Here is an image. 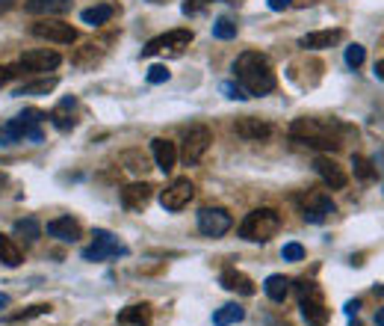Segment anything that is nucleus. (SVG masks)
<instances>
[{
    "label": "nucleus",
    "instance_id": "1",
    "mask_svg": "<svg viewBox=\"0 0 384 326\" xmlns=\"http://www.w3.org/2000/svg\"><path fill=\"white\" fill-rule=\"evenodd\" d=\"M233 74H237L240 86L248 92V95H269L278 80H275V69L266 54L260 51H245L237 57L233 62Z\"/></svg>",
    "mask_w": 384,
    "mask_h": 326
},
{
    "label": "nucleus",
    "instance_id": "2",
    "mask_svg": "<svg viewBox=\"0 0 384 326\" xmlns=\"http://www.w3.org/2000/svg\"><path fill=\"white\" fill-rule=\"evenodd\" d=\"M340 134L343 125L337 119H296L290 125V140L308 149H322V152H337L340 149Z\"/></svg>",
    "mask_w": 384,
    "mask_h": 326
},
{
    "label": "nucleus",
    "instance_id": "3",
    "mask_svg": "<svg viewBox=\"0 0 384 326\" xmlns=\"http://www.w3.org/2000/svg\"><path fill=\"white\" fill-rule=\"evenodd\" d=\"M47 116L39 110H24L21 116L9 119L6 125H0V145H15V142H42L45 134H42V122Z\"/></svg>",
    "mask_w": 384,
    "mask_h": 326
},
{
    "label": "nucleus",
    "instance_id": "4",
    "mask_svg": "<svg viewBox=\"0 0 384 326\" xmlns=\"http://www.w3.org/2000/svg\"><path fill=\"white\" fill-rule=\"evenodd\" d=\"M278 228H281V214L275 208H255L240 223V237L248 243H266L278 235Z\"/></svg>",
    "mask_w": 384,
    "mask_h": 326
},
{
    "label": "nucleus",
    "instance_id": "5",
    "mask_svg": "<svg viewBox=\"0 0 384 326\" xmlns=\"http://www.w3.org/2000/svg\"><path fill=\"white\" fill-rule=\"evenodd\" d=\"M130 249L119 237H112L107 228H95L92 232V247L83 249V261H107V258H124Z\"/></svg>",
    "mask_w": 384,
    "mask_h": 326
},
{
    "label": "nucleus",
    "instance_id": "6",
    "mask_svg": "<svg viewBox=\"0 0 384 326\" xmlns=\"http://www.w3.org/2000/svg\"><path fill=\"white\" fill-rule=\"evenodd\" d=\"M210 142H213L210 128H207V125H195V128L187 130V137H183V149L178 152V157L187 163V167H195V163L207 154Z\"/></svg>",
    "mask_w": 384,
    "mask_h": 326
},
{
    "label": "nucleus",
    "instance_id": "7",
    "mask_svg": "<svg viewBox=\"0 0 384 326\" xmlns=\"http://www.w3.org/2000/svg\"><path fill=\"white\" fill-rule=\"evenodd\" d=\"M231 225H233V217L225 208H202L198 210V232L204 237H222L231 232Z\"/></svg>",
    "mask_w": 384,
    "mask_h": 326
},
{
    "label": "nucleus",
    "instance_id": "8",
    "mask_svg": "<svg viewBox=\"0 0 384 326\" xmlns=\"http://www.w3.org/2000/svg\"><path fill=\"white\" fill-rule=\"evenodd\" d=\"M195 199V184L190 178H175V181L160 193V205L163 210H183Z\"/></svg>",
    "mask_w": 384,
    "mask_h": 326
},
{
    "label": "nucleus",
    "instance_id": "9",
    "mask_svg": "<svg viewBox=\"0 0 384 326\" xmlns=\"http://www.w3.org/2000/svg\"><path fill=\"white\" fill-rule=\"evenodd\" d=\"M33 36L45 39V42H54V45H74L77 42V30L65 21H54V18H45L39 24H33Z\"/></svg>",
    "mask_w": 384,
    "mask_h": 326
},
{
    "label": "nucleus",
    "instance_id": "10",
    "mask_svg": "<svg viewBox=\"0 0 384 326\" xmlns=\"http://www.w3.org/2000/svg\"><path fill=\"white\" fill-rule=\"evenodd\" d=\"M192 42V30H169L163 33V36H154L142 47V57H154L160 51H183Z\"/></svg>",
    "mask_w": 384,
    "mask_h": 326
},
{
    "label": "nucleus",
    "instance_id": "11",
    "mask_svg": "<svg viewBox=\"0 0 384 326\" xmlns=\"http://www.w3.org/2000/svg\"><path fill=\"white\" fill-rule=\"evenodd\" d=\"M298 308H302V317H305L308 326H325V323H328V315H331V312L325 308V300H322L320 288L302 293V303H298Z\"/></svg>",
    "mask_w": 384,
    "mask_h": 326
},
{
    "label": "nucleus",
    "instance_id": "12",
    "mask_svg": "<svg viewBox=\"0 0 384 326\" xmlns=\"http://www.w3.org/2000/svg\"><path fill=\"white\" fill-rule=\"evenodd\" d=\"M334 202H331V196H322V193H310L308 199H305V205H302V217L308 220V223H313V225H320V223H325L331 214H334Z\"/></svg>",
    "mask_w": 384,
    "mask_h": 326
},
{
    "label": "nucleus",
    "instance_id": "13",
    "mask_svg": "<svg viewBox=\"0 0 384 326\" xmlns=\"http://www.w3.org/2000/svg\"><path fill=\"white\" fill-rule=\"evenodd\" d=\"M313 169H316V175L325 181V187H331V190H343L346 184H349V178H346V172H343V167L337 160H331V157H316L313 160Z\"/></svg>",
    "mask_w": 384,
    "mask_h": 326
},
{
    "label": "nucleus",
    "instance_id": "14",
    "mask_svg": "<svg viewBox=\"0 0 384 326\" xmlns=\"http://www.w3.org/2000/svg\"><path fill=\"white\" fill-rule=\"evenodd\" d=\"M62 62V57L57 51H47V47H36V51L21 54V69L27 72H54Z\"/></svg>",
    "mask_w": 384,
    "mask_h": 326
},
{
    "label": "nucleus",
    "instance_id": "15",
    "mask_svg": "<svg viewBox=\"0 0 384 326\" xmlns=\"http://www.w3.org/2000/svg\"><path fill=\"white\" fill-rule=\"evenodd\" d=\"M233 134L243 137V140H252V142H260L272 134V125L263 122V119H255V116H243L233 122Z\"/></svg>",
    "mask_w": 384,
    "mask_h": 326
},
{
    "label": "nucleus",
    "instance_id": "16",
    "mask_svg": "<svg viewBox=\"0 0 384 326\" xmlns=\"http://www.w3.org/2000/svg\"><path fill=\"white\" fill-rule=\"evenodd\" d=\"M151 196H154V187L148 184V181H136V184H127L122 190V205L127 210H145L148 202H151Z\"/></svg>",
    "mask_w": 384,
    "mask_h": 326
},
{
    "label": "nucleus",
    "instance_id": "17",
    "mask_svg": "<svg viewBox=\"0 0 384 326\" xmlns=\"http://www.w3.org/2000/svg\"><path fill=\"white\" fill-rule=\"evenodd\" d=\"M47 235L57 237V240H62V243H77V240L83 237V228H80V223L71 220V217H57V220L47 223Z\"/></svg>",
    "mask_w": 384,
    "mask_h": 326
},
{
    "label": "nucleus",
    "instance_id": "18",
    "mask_svg": "<svg viewBox=\"0 0 384 326\" xmlns=\"http://www.w3.org/2000/svg\"><path fill=\"white\" fill-rule=\"evenodd\" d=\"M340 39H343V30H316L298 39V47H305V51H325V47H334Z\"/></svg>",
    "mask_w": 384,
    "mask_h": 326
},
{
    "label": "nucleus",
    "instance_id": "19",
    "mask_svg": "<svg viewBox=\"0 0 384 326\" xmlns=\"http://www.w3.org/2000/svg\"><path fill=\"white\" fill-rule=\"evenodd\" d=\"M219 285L225 288V291H233V293H240V297H255V282L248 279L245 273H240V270H225L222 276H219Z\"/></svg>",
    "mask_w": 384,
    "mask_h": 326
},
{
    "label": "nucleus",
    "instance_id": "20",
    "mask_svg": "<svg viewBox=\"0 0 384 326\" xmlns=\"http://www.w3.org/2000/svg\"><path fill=\"white\" fill-rule=\"evenodd\" d=\"M151 154H154V160H157V169H163V172H172V169H175V163H178L175 142L163 140V137L151 140Z\"/></svg>",
    "mask_w": 384,
    "mask_h": 326
},
{
    "label": "nucleus",
    "instance_id": "21",
    "mask_svg": "<svg viewBox=\"0 0 384 326\" xmlns=\"http://www.w3.org/2000/svg\"><path fill=\"white\" fill-rule=\"evenodd\" d=\"M154 320V312L148 303H139V305H127L119 312V323L122 326H151Z\"/></svg>",
    "mask_w": 384,
    "mask_h": 326
},
{
    "label": "nucleus",
    "instance_id": "22",
    "mask_svg": "<svg viewBox=\"0 0 384 326\" xmlns=\"http://www.w3.org/2000/svg\"><path fill=\"white\" fill-rule=\"evenodd\" d=\"M24 9L30 15H45V18H51V15H65L71 9V0H27Z\"/></svg>",
    "mask_w": 384,
    "mask_h": 326
},
{
    "label": "nucleus",
    "instance_id": "23",
    "mask_svg": "<svg viewBox=\"0 0 384 326\" xmlns=\"http://www.w3.org/2000/svg\"><path fill=\"white\" fill-rule=\"evenodd\" d=\"M263 291H266V297H269L272 303H284V300H287V293H290V279H287V276H281V273H272V276H266Z\"/></svg>",
    "mask_w": 384,
    "mask_h": 326
},
{
    "label": "nucleus",
    "instance_id": "24",
    "mask_svg": "<svg viewBox=\"0 0 384 326\" xmlns=\"http://www.w3.org/2000/svg\"><path fill=\"white\" fill-rule=\"evenodd\" d=\"M74 104H77L74 98H65V101H62V104H59V107H57V110H54L47 119H51V122H54L59 130H71V128L77 125V119H74V116H69V110H74Z\"/></svg>",
    "mask_w": 384,
    "mask_h": 326
},
{
    "label": "nucleus",
    "instance_id": "25",
    "mask_svg": "<svg viewBox=\"0 0 384 326\" xmlns=\"http://www.w3.org/2000/svg\"><path fill=\"white\" fill-rule=\"evenodd\" d=\"M24 261L21 249L15 247V240L6 237V235H0V264H6V267H18Z\"/></svg>",
    "mask_w": 384,
    "mask_h": 326
},
{
    "label": "nucleus",
    "instance_id": "26",
    "mask_svg": "<svg viewBox=\"0 0 384 326\" xmlns=\"http://www.w3.org/2000/svg\"><path fill=\"white\" fill-rule=\"evenodd\" d=\"M243 317H245V308L237 305V303H228V305H222L219 312L213 315V323L216 326H233V323H240Z\"/></svg>",
    "mask_w": 384,
    "mask_h": 326
},
{
    "label": "nucleus",
    "instance_id": "27",
    "mask_svg": "<svg viewBox=\"0 0 384 326\" xmlns=\"http://www.w3.org/2000/svg\"><path fill=\"white\" fill-rule=\"evenodd\" d=\"M110 18H112V6H107V4H101V6H89V9L80 12V21L89 24V27H101V24H107Z\"/></svg>",
    "mask_w": 384,
    "mask_h": 326
},
{
    "label": "nucleus",
    "instance_id": "28",
    "mask_svg": "<svg viewBox=\"0 0 384 326\" xmlns=\"http://www.w3.org/2000/svg\"><path fill=\"white\" fill-rule=\"evenodd\" d=\"M57 84H59L57 77L33 80V84H24V86H18V89H15V95H18V98H24V95H51V92L57 89Z\"/></svg>",
    "mask_w": 384,
    "mask_h": 326
},
{
    "label": "nucleus",
    "instance_id": "29",
    "mask_svg": "<svg viewBox=\"0 0 384 326\" xmlns=\"http://www.w3.org/2000/svg\"><path fill=\"white\" fill-rule=\"evenodd\" d=\"M12 232H15V237H21L24 243H36L39 235H42V225H39V220L27 217V220H18V223H15Z\"/></svg>",
    "mask_w": 384,
    "mask_h": 326
},
{
    "label": "nucleus",
    "instance_id": "30",
    "mask_svg": "<svg viewBox=\"0 0 384 326\" xmlns=\"http://www.w3.org/2000/svg\"><path fill=\"white\" fill-rule=\"evenodd\" d=\"M42 315H51V305H30L24 308V312H15V315H6L4 320L6 323H21V320H33V317H42Z\"/></svg>",
    "mask_w": 384,
    "mask_h": 326
},
{
    "label": "nucleus",
    "instance_id": "31",
    "mask_svg": "<svg viewBox=\"0 0 384 326\" xmlns=\"http://www.w3.org/2000/svg\"><path fill=\"white\" fill-rule=\"evenodd\" d=\"M352 169H355V178H361V181H373V178H376L373 160H366L363 154H355V157H352Z\"/></svg>",
    "mask_w": 384,
    "mask_h": 326
},
{
    "label": "nucleus",
    "instance_id": "32",
    "mask_svg": "<svg viewBox=\"0 0 384 326\" xmlns=\"http://www.w3.org/2000/svg\"><path fill=\"white\" fill-rule=\"evenodd\" d=\"M213 36L222 39V42L237 39V24H233L231 18H216V21H213Z\"/></svg>",
    "mask_w": 384,
    "mask_h": 326
},
{
    "label": "nucleus",
    "instance_id": "33",
    "mask_svg": "<svg viewBox=\"0 0 384 326\" xmlns=\"http://www.w3.org/2000/svg\"><path fill=\"white\" fill-rule=\"evenodd\" d=\"M363 60H366V47L363 45H349L346 47V65H349V69H361Z\"/></svg>",
    "mask_w": 384,
    "mask_h": 326
},
{
    "label": "nucleus",
    "instance_id": "34",
    "mask_svg": "<svg viewBox=\"0 0 384 326\" xmlns=\"http://www.w3.org/2000/svg\"><path fill=\"white\" fill-rule=\"evenodd\" d=\"M281 258L284 261H302L305 258V247H302V243H284V249H281Z\"/></svg>",
    "mask_w": 384,
    "mask_h": 326
},
{
    "label": "nucleus",
    "instance_id": "35",
    "mask_svg": "<svg viewBox=\"0 0 384 326\" xmlns=\"http://www.w3.org/2000/svg\"><path fill=\"white\" fill-rule=\"evenodd\" d=\"M169 77H172V72L165 69V65H151V69H148V84H165Z\"/></svg>",
    "mask_w": 384,
    "mask_h": 326
},
{
    "label": "nucleus",
    "instance_id": "36",
    "mask_svg": "<svg viewBox=\"0 0 384 326\" xmlns=\"http://www.w3.org/2000/svg\"><path fill=\"white\" fill-rule=\"evenodd\" d=\"M18 69H21V65H0V86H6L12 77H18L21 74Z\"/></svg>",
    "mask_w": 384,
    "mask_h": 326
},
{
    "label": "nucleus",
    "instance_id": "37",
    "mask_svg": "<svg viewBox=\"0 0 384 326\" xmlns=\"http://www.w3.org/2000/svg\"><path fill=\"white\" fill-rule=\"evenodd\" d=\"M222 89L228 92V98H237V101H245V98H252V95H248V92H245L240 84H225Z\"/></svg>",
    "mask_w": 384,
    "mask_h": 326
},
{
    "label": "nucleus",
    "instance_id": "38",
    "mask_svg": "<svg viewBox=\"0 0 384 326\" xmlns=\"http://www.w3.org/2000/svg\"><path fill=\"white\" fill-rule=\"evenodd\" d=\"M266 4H269V9H275V12H284V9L293 6V0H266Z\"/></svg>",
    "mask_w": 384,
    "mask_h": 326
},
{
    "label": "nucleus",
    "instance_id": "39",
    "mask_svg": "<svg viewBox=\"0 0 384 326\" xmlns=\"http://www.w3.org/2000/svg\"><path fill=\"white\" fill-rule=\"evenodd\" d=\"M358 308H361V300H349L346 303V315H358Z\"/></svg>",
    "mask_w": 384,
    "mask_h": 326
},
{
    "label": "nucleus",
    "instance_id": "40",
    "mask_svg": "<svg viewBox=\"0 0 384 326\" xmlns=\"http://www.w3.org/2000/svg\"><path fill=\"white\" fill-rule=\"evenodd\" d=\"M376 77H378V80H384V60H378V62H376Z\"/></svg>",
    "mask_w": 384,
    "mask_h": 326
},
{
    "label": "nucleus",
    "instance_id": "41",
    "mask_svg": "<svg viewBox=\"0 0 384 326\" xmlns=\"http://www.w3.org/2000/svg\"><path fill=\"white\" fill-rule=\"evenodd\" d=\"M15 6V0H0V12H9Z\"/></svg>",
    "mask_w": 384,
    "mask_h": 326
},
{
    "label": "nucleus",
    "instance_id": "42",
    "mask_svg": "<svg viewBox=\"0 0 384 326\" xmlns=\"http://www.w3.org/2000/svg\"><path fill=\"white\" fill-rule=\"evenodd\" d=\"M376 323H378V326H384V305H381L378 312H376Z\"/></svg>",
    "mask_w": 384,
    "mask_h": 326
},
{
    "label": "nucleus",
    "instance_id": "43",
    "mask_svg": "<svg viewBox=\"0 0 384 326\" xmlns=\"http://www.w3.org/2000/svg\"><path fill=\"white\" fill-rule=\"evenodd\" d=\"M9 305V297H6V293H0V308H6Z\"/></svg>",
    "mask_w": 384,
    "mask_h": 326
},
{
    "label": "nucleus",
    "instance_id": "44",
    "mask_svg": "<svg viewBox=\"0 0 384 326\" xmlns=\"http://www.w3.org/2000/svg\"><path fill=\"white\" fill-rule=\"evenodd\" d=\"M376 293H381V297H384V285H376Z\"/></svg>",
    "mask_w": 384,
    "mask_h": 326
},
{
    "label": "nucleus",
    "instance_id": "45",
    "mask_svg": "<svg viewBox=\"0 0 384 326\" xmlns=\"http://www.w3.org/2000/svg\"><path fill=\"white\" fill-rule=\"evenodd\" d=\"M0 187H4V175H0Z\"/></svg>",
    "mask_w": 384,
    "mask_h": 326
},
{
    "label": "nucleus",
    "instance_id": "46",
    "mask_svg": "<svg viewBox=\"0 0 384 326\" xmlns=\"http://www.w3.org/2000/svg\"><path fill=\"white\" fill-rule=\"evenodd\" d=\"M204 4H207V0H204Z\"/></svg>",
    "mask_w": 384,
    "mask_h": 326
}]
</instances>
